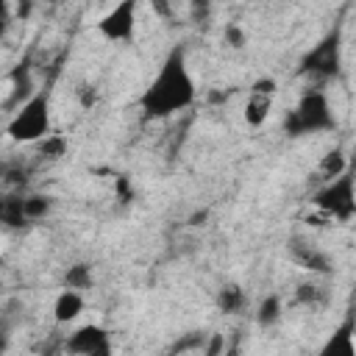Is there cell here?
<instances>
[{
	"mask_svg": "<svg viewBox=\"0 0 356 356\" xmlns=\"http://www.w3.org/2000/svg\"><path fill=\"white\" fill-rule=\"evenodd\" d=\"M0 222L8 225V228H22V225H25L22 197H17V195H6V197H0Z\"/></svg>",
	"mask_w": 356,
	"mask_h": 356,
	"instance_id": "12",
	"label": "cell"
},
{
	"mask_svg": "<svg viewBox=\"0 0 356 356\" xmlns=\"http://www.w3.org/2000/svg\"><path fill=\"white\" fill-rule=\"evenodd\" d=\"M284 128H286L289 136L331 131V128H334V111H331V103H328L325 92H323V89H309V92L298 100L295 111L286 114Z\"/></svg>",
	"mask_w": 356,
	"mask_h": 356,
	"instance_id": "3",
	"label": "cell"
},
{
	"mask_svg": "<svg viewBox=\"0 0 356 356\" xmlns=\"http://www.w3.org/2000/svg\"><path fill=\"white\" fill-rule=\"evenodd\" d=\"M298 300L306 303V306H323L328 300V292L317 284H300L298 286Z\"/></svg>",
	"mask_w": 356,
	"mask_h": 356,
	"instance_id": "18",
	"label": "cell"
},
{
	"mask_svg": "<svg viewBox=\"0 0 356 356\" xmlns=\"http://www.w3.org/2000/svg\"><path fill=\"white\" fill-rule=\"evenodd\" d=\"M217 306H220L222 314H236L245 306V292L239 286H225L217 295Z\"/></svg>",
	"mask_w": 356,
	"mask_h": 356,
	"instance_id": "16",
	"label": "cell"
},
{
	"mask_svg": "<svg viewBox=\"0 0 356 356\" xmlns=\"http://www.w3.org/2000/svg\"><path fill=\"white\" fill-rule=\"evenodd\" d=\"M203 356H222L225 353V337L222 334H211L206 342H203Z\"/></svg>",
	"mask_w": 356,
	"mask_h": 356,
	"instance_id": "20",
	"label": "cell"
},
{
	"mask_svg": "<svg viewBox=\"0 0 356 356\" xmlns=\"http://www.w3.org/2000/svg\"><path fill=\"white\" fill-rule=\"evenodd\" d=\"M275 92H278V83L275 78H259L250 89H248V100H245V122L250 128H261L273 111V103H275Z\"/></svg>",
	"mask_w": 356,
	"mask_h": 356,
	"instance_id": "7",
	"label": "cell"
},
{
	"mask_svg": "<svg viewBox=\"0 0 356 356\" xmlns=\"http://www.w3.org/2000/svg\"><path fill=\"white\" fill-rule=\"evenodd\" d=\"M317 356H356L353 350V317H345V323L325 339Z\"/></svg>",
	"mask_w": 356,
	"mask_h": 356,
	"instance_id": "9",
	"label": "cell"
},
{
	"mask_svg": "<svg viewBox=\"0 0 356 356\" xmlns=\"http://www.w3.org/2000/svg\"><path fill=\"white\" fill-rule=\"evenodd\" d=\"M83 312V295L75 289H61L53 300V320L58 325H67L72 320H78V314Z\"/></svg>",
	"mask_w": 356,
	"mask_h": 356,
	"instance_id": "10",
	"label": "cell"
},
{
	"mask_svg": "<svg viewBox=\"0 0 356 356\" xmlns=\"http://www.w3.org/2000/svg\"><path fill=\"white\" fill-rule=\"evenodd\" d=\"M97 31L108 42H131L134 33H136V3L134 0H122V3L111 6L97 19Z\"/></svg>",
	"mask_w": 356,
	"mask_h": 356,
	"instance_id": "5",
	"label": "cell"
},
{
	"mask_svg": "<svg viewBox=\"0 0 356 356\" xmlns=\"http://www.w3.org/2000/svg\"><path fill=\"white\" fill-rule=\"evenodd\" d=\"M89 356H114V350H111V342H108V345H103V348H97V350H92Z\"/></svg>",
	"mask_w": 356,
	"mask_h": 356,
	"instance_id": "24",
	"label": "cell"
},
{
	"mask_svg": "<svg viewBox=\"0 0 356 356\" xmlns=\"http://www.w3.org/2000/svg\"><path fill=\"white\" fill-rule=\"evenodd\" d=\"M300 72L314 75V78H331L339 72V33L337 31H331L320 44H314L303 56Z\"/></svg>",
	"mask_w": 356,
	"mask_h": 356,
	"instance_id": "6",
	"label": "cell"
},
{
	"mask_svg": "<svg viewBox=\"0 0 356 356\" xmlns=\"http://www.w3.org/2000/svg\"><path fill=\"white\" fill-rule=\"evenodd\" d=\"M8 139L31 145V142H42L53 134V122H50V92L47 89H36L8 120L6 125Z\"/></svg>",
	"mask_w": 356,
	"mask_h": 356,
	"instance_id": "2",
	"label": "cell"
},
{
	"mask_svg": "<svg viewBox=\"0 0 356 356\" xmlns=\"http://www.w3.org/2000/svg\"><path fill=\"white\" fill-rule=\"evenodd\" d=\"M89 286H92V267L89 264L78 261V264L67 267V273H64V289L81 292V289H89Z\"/></svg>",
	"mask_w": 356,
	"mask_h": 356,
	"instance_id": "13",
	"label": "cell"
},
{
	"mask_svg": "<svg viewBox=\"0 0 356 356\" xmlns=\"http://www.w3.org/2000/svg\"><path fill=\"white\" fill-rule=\"evenodd\" d=\"M225 42H228L231 47H245L248 36H245V31H242L239 25H228V28H225Z\"/></svg>",
	"mask_w": 356,
	"mask_h": 356,
	"instance_id": "22",
	"label": "cell"
},
{
	"mask_svg": "<svg viewBox=\"0 0 356 356\" xmlns=\"http://www.w3.org/2000/svg\"><path fill=\"white\" fill-rule=\"evenodd\" d=\"M17 14H19V17H28V14H31V3H22V6L17 8Z\"/></svg>",
	"mask_w": 356,
	"mask_h": 356,
	"instance_id": "25",
	"label": "cell"
},
{
	"mask_svg": "<svg viewBox=\"0 0 356 356\" xmlns=\"http://www.w3.org/2000/svg\"><path fill=\"white\" fill-rule=\"evenodd\" d=\"M206 339L200 337V334H189V337H184V339H178L175 345H172V353H186V350H192V348H200Z\"/></svg>",
	"mask_w": 356,
	"mask_h": 356,
	"instance_id": "21",
	"label": "cell"
},
{
	"mask_svg": "<svg viewBox=\"0 0 356 356\" xmlns=\"http://www.w3.org/2000/svg\"><path fill=\"white\" fill-rule=\"evenodd\" d=\"M292 256H295V261L303 267V270H312V273H331V259L325 256V253H320L317 248H312V245H295L292 248Z\"/></svg>",
	"mask_w": 356,
	"mask_h": 356,
	"instance_id": "11",
	"label": "cell"
},
{
	"mask_svg": "<svg viewBox=\"0 0 356 356\" xmlns=\"http://www.w3.org/2000/svg\"><path fill=\"white\" fill-rule=\"evenodd\" d=\"M195 97H197V89H195V78L189 72L186 56L181 47H172L161 61L159 72L153 75V81L145 86L139 97V108L150 120H164L189 108Z\"/></svg>",
	"mask_w": 356,
	"mask_h": 356,
	"instance_id": "1",
	"label": "cell"
},
{
	"mask_svg": "<svg viewBox=\"0 0 356 356\" xmlns=\"http://www.w3.org/2000/svg\"><path fill=\"white\" fill-rule=\"evenodd\" d=\"M312 206L320 209L325 217H334L339 222H348L356 214V200H353V172L345 170L342 175L325 181L314 195Z\"/></svg>",
	"mask_w": 356,
	"mask_h": 356,
	"instance_id": "4",
	"label": "cell"
},
{
	"mask_svg": "<svg viewBox=\"0 0 356 356\" xmlns=\"http://www.w3.org/2000/svg\"><path fill=\"white\" fill-rule=\"evenodd\" d=\"M108 342H111V339H108V331L100 328V325H95V323H89V325L75 328V331L67 337L64 348H67V353H72V356H89L92 350H97V348H103V345H108Z\"/></svg>",
	"mask_w": 356,
	"mask_h": 356,
	"instance_id": "8",
	"label": "cell"
},
{
	"mask_svg": "<svg viewBox=\"0 0 356 356\" xmlns=\"http://www.w3.org/2000/svg\"><path fill=\"white\" fill-rule=\"evenodd\" d=\"M222 356H234V350H228V353H222Z\"/></svg>",
	"mask_w": 356,
	"mask_h": 356,
	"instance_id": "26",
	"label": "cell"
},
{
	"mask_svg": "<svg viewBox=\"0 0 356 356\" xmlns=\"http://www.w3.org/2000/svg\"><path fill=\"white\" fill-rule=\"evenodd\" d=\"M345 170H350V167H348V159H345V153H342V150H331V153H325V156H323V161H320V175H323L325 181H331V178H337V175H342Z\"/></svg>",
	"mask_w": 356,
	"mask_h": 356,
	"instance_id": "15",
	"label": "cell"
},
{
	"mask_svg": "<svg viewBox=\"0 0 356 356\" xmlns=\"http://www.w3.org/2000/svg\"><path fill=\"white\" fill-rule=\"evenodd\" d=\"M8 22H11V6H8L6 0H0V36L6 33Z\"/></svg>",
	"mask_w": 356,
	"mask_h": 356,
	"instance_id": "23",
	"label": "cell"
},
{
	"mask_svg": "<svg viewBox=\"0 0 356 356\" xmlns=\"http://www.w3.org/2000/svg\"><path fill=\"white\" fill-rule=\"evenodd\" d=\"M281 320V298L278 295H267L261 303H259V312H256V323L270 328Z\"/></svg>",
	"mask_w": 356,
	"mask_h": 356,
	"instance_id": "14",
	"label": "cell"
},
{
	"mask_svg": "<svg viewBox=\"0 0 356 356\" xmlns=\"http://www.w3.org/2000/svg\"><path fill=\"white\" fill-rule=\"evenodd\" d=\"M47 211H50V197H44V195H28V197H22V214H25V222H31V220H42Z\"/></svg>",
	"mask_w": 356,
	"mask_h": 356,
	"instance_id": "17",
	"label": "cell"
},
{
	"mask_svg": "<svg viewBox=\"0 0 356 356\" xmlns=\"http://www.w3.org/2000/svg\"><path fill=\"white\" fill-rule=\"evenodd\" d=\"M39 153H42L44 159H61V156L67 153V139L58 136V134H50L47 139L39 142Z\"/></svg>",
	"mask_w": 356,
	"mask_h": 356,
	"instance_id": "19",
	"label": "cell"
}]
</instances>
